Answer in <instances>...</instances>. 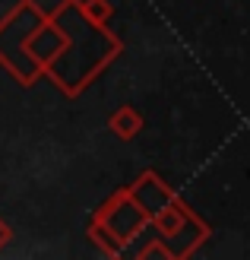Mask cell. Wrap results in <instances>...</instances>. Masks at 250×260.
I'll return each mask as SVG.
<instances>
[{"label":"cell","instance_id":"cell-2","mask_svg":"<svg viewBox=\"0 0 250 260\" xmlns=\"http://www.w3.org/2000/svg\"><path fill=\"white\" fill-rule=\"evenodd\" d=\"M76 10H80L92 25H104V22L111 19V13H114L108 0H83V4L76 0Z\"/></svg>","mask_w":250,"mask_h":260},{"label":"cell","instance_id":"cell-1","mask_svg":"<svg viewBox=\"0 0 250 260\" xmlns=\"http://www.w3.org/2000/svg\"><path fill=\"white\" fill-rule=\"evenodd\" d=\"M108 130H111L114 137H121V140H133L139 130H142V114L133 105H121L117 111H111Z\"/></svg>","mask_w":250,"mask_h":260},{"label":"cell","instance_id":"cell-3","mask_svg":"<svg viewBox=\"0 0 250 260\" xmlns=\"http://www.w3.org/2000/svg\"><path fill=\"white\" fill-rule=\"evenodd\" d=\"M10 238H13V232H10V225L4 222V219H0V251H4L7 244H10Z\"/></svg>","mask_w":250,"mask_h":260}]
</instances>
